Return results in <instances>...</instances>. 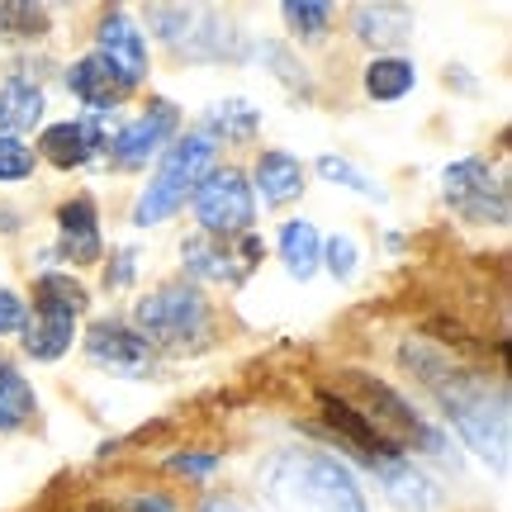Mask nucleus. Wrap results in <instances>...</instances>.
<instances>
[{"label":"nucleus","instance_id":"f257e3e1","mask_svg":"<svg viewBox=\"0 0 512 512\" xmlns=\"http://www.w3.org/2000/svg\"><path fill=\"white\" fill-rule=\"evenodd\" d=\"M403 361L418 366L422 380L437 389V399L446 403L460 437L503 470L508 465V389L465 366H446L437 356H422V351H403Z\"/></svg>","mask_w":512,"mask_h":512},{"label":"nucleus","instance_id":"f03ea898","mask_svg":"<svg viewBox=\"0 0 512 512\" xmlns=\"http://www.w3.org/2000/svg\"><path fill=\"white\" fill-rule=\"evenodd\" d=\"M214 171V133H185L171 143L162 162H157V176L147 181L143 200L133 209V223H162L171 219L185 204V195H195L204 185V176Z\"/></svg>","mask_w":512,"mask_h":512},{"label":"nucleus","instance_id":"7ed1b4c3","mask_svg":"<svg viewBox=\"0 0 512 512\" xmlns=\"http://www.w3.org/2000/svg\"><path fill=\"white\" fill-rule=\"evenodd\" d=\"M34 323H29V337L24 347L38 361H57L62 351L72 347V332H76V313L86 309V290L76 285L72 275H43L34 285Z\"/></svg>","mask_w":512,"mask_h":512},{"label":"nucleus","instance_id":"20e7f679","mask_svg":"<svg viewBox=\"0 0 512 512\" xmlns=\"http://www.w3.org/2000/svg\"><path fill=\"white\" fill-rule=\"evenodd\" d=\"M204 323H209V309H204L200 290H190V285H162L138 304L143 337L162 342V347H185V342L204 337Z\"/></svg>","mask_w":512,"mask_h":512},{"label":"nucleus","instance_id":"39448f33","mask_svg":"<svg viewBox=\"0 0 512 512\" xmlns=\"http://www.w3.org/2000/svg\"><path fill=\"white\" fill-rule=\"evenodd\" d=\"M252 214H256V200H252V185L242 171L223 166V171H209L204 185L195 190V219L209 228V238L219 242H233L252 228Z\"/></svg>","mask_w":512,"mask_h":512},{"label":"nucleus","instance_id":"423d86ee","mask_svg":"<svg viewBox=\"0 0 512 512\" xmlns=\"http://www.w3.org/2000/svg\"><path fill=\"white\" fill-rule=\"evenodd\" d=\"M351 384H356V399H361V408H356V413H361V418H366L370 427L389 441V446H399V451H403V446H427V451H437V446H441L437 432H432V427H427V422H422L418 413H413V408H408V403H403L384 380L351 375Z\"/></svg>","mask_w":512,"mask_h":512},{"label":"nucleus","instance_id":"0eeeda50","mask_svg":"<svg viewBox=\"0 0 512 512\" xmlns=\"http://www.w3.org/2000/svg\"><path fill=\"white\" fill-rule=\"evenodd\" d=\"M446 204L475 223H508V190L489 171V162H475V157L446 171Z\"/></svg>","mask_w":512,"mask_h":512},{"label":"nucleus","instance_id":"6e6552de","mask_svg":"<svg viewBox=\"0 0 512 512\" xmlns=\"http://www.w3.org/2000/svg\"><path fill=\"white\" fill-rule=\"evenodd\" d=\"M318 403H323V418L332 422V432L347 441V451L351 456H361L370 465V470H389V465H399V446H389V441L370 427L361 413H356V403L347 399V394H332L328 384L318 389Z\"/></svg>","mask_w":512,"mask_h":512},{"label":"nucleus","instance_id":"1a4fd4ad","mask_svg":"<svg viewBox=\"0 0 512 512\" xmlns=\"http://www.w3.org/2000/svg\"><path fill=\"white\" fill-rule=\"evenodd\" d=\"M100 57H105L114 67V76L124 81V91H133L147 76V43L124 10H114V15L100 19Z\"/></svg>","mask_w":512,"mask_h":512},{"label":"nucleus","instance_id":"9d476101","mask_svg":"<svg viewBox=\"0 0 512 512\" xmlns=\"http://www.w3.org/2000/svg\"><path fill=\"white\" fill-rule=\"evenodd\" d=\"M171 105L166 100H157L147 114H138L133 124H124L119 133H114V143H110V157H114V166L119 171H133V166H143L157 147L166 143V133H171Z\"/></svg>","mask_w":512,"mask_h":512},{"label":"nucleus","instance_id":"9b49d317","mask_svg":"<svg viewBox=\"0 0 512 512\" xmlns=\"http://www.w3.org/2000/svg\"><path fill=\"white\" fill-rule=\"evenodd\" d=\"M100 147H105V124H100V114H81V119H72V124L43 128V143H38V152H43L53 166H62V171H67V166L91 162Z\"/></svg>","mask_w":512,"mask_h":512},{"label":"nucleus","instance_id":"f8f14e48","mask_svg":"<svg viewBox=\"0 0 512 512\" xmlns=\"http://www.w3.org/2000/svg\"><path fill=\"white\" fill-rule=\"evenodd\" d=\"M261 261V242L256 238H238V252H228V242L219 238H190L185 242V266L214 280H242Z\"/></svg>","mask_w":512,"mask_h":512},{"label":"nucleus","instance_id":"ddd939ff","mask_svg":"<svg viewBox=\"0 0 512 512\" xmlns=\"http://www.w3.org/2000/svg\"><path fill=\"white\" fill-rule=\"evenodd\" d=\"M57 228H62V256L72 266H91L100 256V219H95V204L81 195V200L62 204L57 214Z\"/></svg>","mask_w":512,"mask_h":512},{"label":"nucleus","instance_id":"4468645a","mask_svg":"<svg viewBox=\"0 0 512 512\" xmlns=\"http://www.w3.org/2000/svg\"><path fill=\"white\" fill-rule=\"evenodd\" d=\"M86 351H91L95 361H105V366H143L152 342H147L143 332H133L128 323H95L86 332Z\"/></svg>","mask_w":512,"mask_h":512},{"label":"nucleus","instance_id":"2eb2a0df","mask_svg":"<svg viewBox=\"0 0 512 512\" xmlns=\"http://www.w3.org/2000/svg\"><path fill=\"white\" fill-rule=\"evenodd\" d=\"M67 86H72V95H81L91 110H114V105L124 100V81L114 76V67L100 53L81 57L72 72H67Z\"/></svg>","mask_w":512,"mask_h":512},{"label":"nucleus","instance_id":"dca6fc26","mask_svg":"<svg viewBox=\"0 0 512 512\" xmlns=\"http://www.w3.org/2000/svg\"><path fill=\"white\" fill-rule=\"evenodd\" d=\"M309 489H313V498H318L323 512H366V503L356 494V484L347 479V470L332 465V460H313Z\"/></svg>","mask_w":512,"mask_h":512},{"label":"nucleus","instance_id":"f3484780","mask_svg":"<svg viewBox=\"0 0 512 512\" xmlns=\"http://www.w3.org/2000/svg\"><path fill=\"white\" fill-rule=\"evenodd\" d=\"M256 190L271 204H290L299 190H304V166L294 162L290 152H266L256 162Z\"/></svg>","mask_w":512,"mask_h":512},{"label":"nucleus","instance_id":"a211bd4d","mask_svg":"<svg viewBox=\"0 0 512 512\" xmlns=\"http://www.w3.org/2000/svg\"><path fill=\"white\" fill-rule=\"evenodd\" d=\"M380 475H384V489L399 498L403 508H418V512H432V508H437V498H441L437 484H432L427 475H418V470H413L408 460L389 465V470H380Z\"/></svg>","mask_w":512,"mask_h":512},{"label":"nucleus","instance_id":"6ab92c4d","mask_svg":"<svg viewBox=\"0 0 512 512\" xmlns=\"http://www.w3.org/2000/svg\"><path fill=\"white\" fill-rule=\"evenodd\" d=\"M34 389L24 384V375H19L15 366H5L0 361V432H15V427H24V422L34 418Z\"/></svg>","mask_w":512,"mask_h":512},{"label":"nucleus","instance_id":"aec40b11","mask_svg":"<svg viewBox=\"0 0 512 512\" xmlns=\"http://www.w3.org/2000/svg\"><path fill=\"white\" fill-rule=\"evenodd\" d=\"M280 256H285V266H290L299 280L304 275L318 271V256H323V242H318V233H313V223H285L280 228Z\"/></svg>","mask_w":512,"mask_h":512},{"label":"nucleus","instance_id":"412c9836","mask_svg":"<svg viewBox=\"0 0 512 512\" xmlns=\"http://www.w3.org/2000/svg\"><path fill=\"white\" fill-rule=\"evenodd\" d=\"M413 81H418V72H413V62H403V57H375L366 67V91L375 95V100H399V95L413 91Z\"/></svg>","mask_w":512,"mask_h":512},{"label":"nucleus","instance_id":"4be33fe9","mask_svg":"<svg viewBox=\"0 0 512 512\" xmlns=\"http://www.w3.org/2000/svg\"><path fill=\"white\" fill-rule=\"evenodd\" d=\"M43 114V91L38 86H24V81H10L0 91V128H29Z\"/></svg>","mask_w":512,"mask_h":512},{"label":"nucleus","instance_id":"5701e85b","mask_svg":"<svg viewBox=\"0 0 512 512\" xmlns=\"http://www.w3.org/2000/svg\"><path fill=\"white\" fill-rule=\"evenodd\" d=\"M328 0H285V24L294 34H318L328 24Z\"/></svg>","mask_w":512,"mask_h":512},{"label":"nucleus","instance_id":"b1692460","mask_svg":"<svg viewBox=\"0 0 512 512\" xmlns=\"http://www.w3.org/2000/svg\"><path fill=\"white\" fill-rule=\"evenodd\" d=\"M34 171V152L10 138V133H0V181H24Z\"/></svg>","mask_w":512,"mask_h":512},{"label":"nucleus","instance_id":"393cba45","mask_svg":"<svg viewBox=\"0 0 512 512\" xmlns=\"http://www.w3.org/2000/svg\"><path fill=\"white\" fill-rule=\"evenodd\" d=\"M0 29H15V34H43L48 29V15L34 10V5H24V0H10V5H0Z\"/></svg>","mask_w":512,"mask_h":512},{"label":"nucleus","instance_id":"a878e982","mask_svg":"<svg viewBox=\"0 0 512 512\" xmlns=\"http://www.w3.org/2000/svg\"><path fill=\"white\" fill-rule=\"evenodd\" d=\"M318 171H323L328 181H337V185H351V190H361V195H375V185H370L351 162H342V157H323V162H318Z\"/></svg>","mask_w":512,"mask_h":512},{"label":"nucleus","instance_id":"bb28decb","mask_svg":"<svg viewBox=\"0 0 512 512\" xmlns=\"http://www.w3.org/2000/svg\"><path fill=\"white\" fill-rule=\"evenodd\" d=\"M171 470L176 475H214L219 456H209V451H181V456H171Z\"/></svg>","mask_w":512,"mask_h":512},{"label":"nucleus","instance_id":"cd10ccee","mask_svg":"<svg viewBox=\"0 0 512 512\" xmlns=\"http://www.w3.org/2000/svg\"><path fill=\"white\" fill-rule=\"evenodd\" d=\"M328 266H332V275L356 271V247H351V238H332L328 242Z\"/></svg>","mask_w":512,"mask_h":512},{"label":"nucleus","instance_id":"c85d7f7f","mask_svg":"<svg viewBox=\"0 0 512 512\" xmlns=\"http://www.w3.org/2000/svg\"><path fill=\"white\" fill-rule=\"evenodd\" d=\"M15 328H24V304H19V294L0 290V337Z\"/></svg>","mask_w":512,"mask_h":512},{"label":"nucleus","instance_id":"c756f323","mask_svg":"<svg viewBox=\"0 0 512 512\" xmlns=\"http://www.w3.org/2000/svg\"><path fill=\"white\" fill-rule=\"evenodd\" d=\"M133 261H138V256H133V247H124V252H119V261H114V275H110V285H114V290L133 280Z\"/></svg>","mask_w":512,"mask_h":512},{"label":"nucleus","instance_id":"7c9ffc66","mask_svg":"<svg viewBox=\"0 0 512 512\" xmlns=\"http://www.w3.org/2000/svg\"><path fill=\"white\" fill-rule=\"evenodd\" d=\"M133 508H138V512H171V503H166L162 494H147V498H138Z\"/></svg>","mask_w":512,"mask_h":512},{"label":"nucleus","instance_id":"2f4dec72","mask_svg":"<svg viewBox=\"0 0 512 512\" xmlns=\"http://www.w3.org/2000/svg\"><path fill=\"white\" fill-rule=\"evenodd\" d=\"M200 512H242V508H238V503H228V498H209Z\"/></svg>","mask_w":512,"mask_h":512},{"label":"nucleus","instance_id":"473e14b6","mask_svg":"<svg viewBox=\"0 0 512 512\" xmlns=\"http://www.w3.org/2000/svg\"><path fill=\"white\" fill-rule=\"evenodd\" d=\"M95 512H100V508H95Z\"/></svg>","mask_w":512,"mask_h":512}]
</instances>
